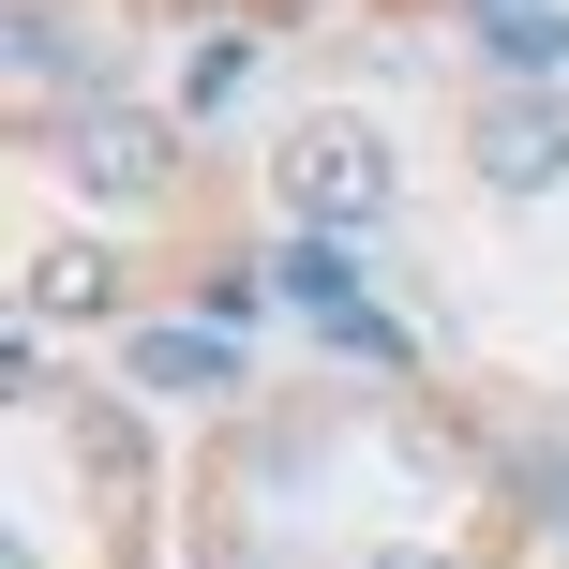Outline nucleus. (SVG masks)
Here are the masks:
<instances>
[{
    "mask_svg": "<svg viewBox=\"0 0 569 569\" xmlns=\"http://www.w3.org/2000/svg\"><path fill=\"white\" fill-rule=\"evenodd\" d=\"M284 210H300L315 240H360L375 210H390V150H375L360 120H315V136L284 150Z\"/></svg>",
    "mask_w": 569,
    "mask_h": 569,
    "instance_id": "f257e3e1",
    "label": "nucleus"
},
{
    "mask_svg": "<svg viewBox=\"0 0 569 569\" xmlns=\"http://www.w3.org/2000/svg\"><path fill=\"white\" fill-rule=\"evenodd\" d=\"M270 270H284V300H300L315 330L345 345V360H405V330H390V315L360 300V240H315V226H300V240H284Z\"/></svg>",
    "mask_w": 569,
    "mask_h": 569,
    "instance_id": "f03ea898",
    "label": "nucleus"
},
{
    "mask_svg": "<svg viewBox=\"0 0 569 569\" xmlns=\"http://www.w3.org/2000/svg\"><path fill=\"white\" fill-rule=\"evenodd\" d=\"M60 166H76L90 196H150V180H166V120H150V106H76Z\"/></svg>",
    "mask_w": 569,
    "mask_h": 569,
    "instance_id": "7ed1b4c3",
    "label": "nucleus"
},
{
    "mask_svg": "<svg viewBox=\"0 0 569 569\" xmlns=\"http://www.w3.org/2000/svg\"><path fill=\"white\" fill-rule=\"evenodd\" d=\"M480 180H495V196H540V180H569V106L510 90V106L480 120Z\"/></svg>",
    "mask_w": 569,
    "mask_h": 569,
    "instance_id": "20e7f679",
    "label": "nucleus"
},
{
    "mask_svg": "<svg viewBox=\"0 0 569 569\" xmlns=\"http://www.w3.org/2000/svg\"><path fill=\"white\" fill-rule=\"evenodd\" d=\"M465 30H480L510 76H555L569 60V0H465Z\"/></svg>",
    "mask_w": 569,
    "mask_h": 569,
    "instance_id": "39448f33",
    "label": "nucleus"
},
{
    "mask_svg": "<svg viewBox=\"0 0 569 569\" xmlns=\"http://www.w3.org/2000/svg\"><path fill=\"white\" fill-rule=\"evenodd\" d=\"M240 345L226 330H136V390H226Z\"/></svg>",
    "mask_w": 569,
    "mask_h": 569,
    "instance_id": "423d86ee",
    "label": "nucleus"
},
{
    "mask_svg": "<svg viewBox=\"0 0 569 569\" xmlns=\"http://www.w3.org/2000/svg\"><path fill=\"white\" fill-rule=\"evenodd\" d=\"M240 76H256V46H240V30H210V46H196V60H180V106H226V90H240Z\"/></svg>",
    "mask_w": 569,
    "mask_h": 569,
    "instance_id": "0eeeda50",
    "label": "nucleus"
},
{
    "mask_svg": "<svg viewBox=\"0 0 569 569\" xmlns=\"http://www.w3.org/2000/svg\"><path fill=\"white\" fill-rule=\"evenodd\" d=\"M30 300H76V315H90V300H106V256H46V270H30Z\"/></svg>",
    "mask_w": 569,
    "mask_h": 569,
    "instance_id": "6e6552de",
    "label": "nucleus"
},
{
    "mask_svg": "<svg viewBox=\"0 0 569 569\" xmlns=\"http://www.w3.org/2000/svg\"><path fill=\"white\" fill-rule=\"evenodd\" d=\"M390 569H435V555H390Z\"/></svg>",
    "mask_w": 569,
    "mask_h": 569,
    "instance_id": "1a4fd4ad",
    "label": "nucleus"
}]
</instances>
